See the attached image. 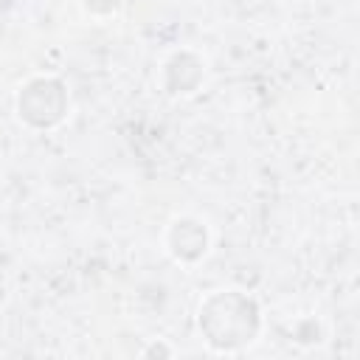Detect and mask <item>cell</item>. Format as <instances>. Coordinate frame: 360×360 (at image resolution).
<instances>
[{"label":"cell","mask_w":360,"mask_h":360,"mask_svg":"<svg viewBox=\"0 0 360 360\" xmlns=\"http://www.w3.org/2000/svg\"><path fill=\"white\" fill-rule=\"evenodd\" d=\"M202 79V62L188 53L180 51L166 62V87L172 93H191Z\"/></svg>","instance_id":"4"},{"label":"cell","mask_w":360,"mask_h":360,"mask_svg":"<svg viewBox=\"0 0 360 360\" xmlns=\"http://www.w3.org/2000/svg\"><path fill=\"white\" fill-rule=\"evenodd\" d=\"M200 329L214 349H242L259 332V307L250 295L236 290L214 292L200 307Z\"/></svg>","instance_id":"1"},{"label":"cell","mask_w":360,"mask_h":360,"mask_svg":"<svg viewBox=\"0 0 360 360\" xmlns=\"http://www.w3.org/2000/svg\"><path fill=\"white\" fill-rule=\"evenodd\" d=\"M17 112L37 129L56 127L68 112V93L59 79H31L17 96Z\"/></svg>","instance_id":"2"},{"label":"cell","mask_w":360,"mask_h":360,"mask_svg":"<svg viewBox=\"0 0 360 360\" xmlns=\"http://www.w3.org/2000/svg\"><path fill=\"white\" fill-rule=\"evenodd\" d=\"M146 354H169V349H166V346H152Z\"/></svg>","instance_id":"5"},{"label":"cell","mask_w":360,"mask_h":360,"mask_svg":"<svg viewBox=\"0 0 360 360\" xmlns=\"http://www.w3.org/2000/svg\"><path fill=\"white\" fill-rule=\"evenodd\" d=\"M169 248L177 259L183 262H194L205 253L208 248V233L197 219H177L169 228Z\"/></svg>","instance_id":"3"}]
</instances>
